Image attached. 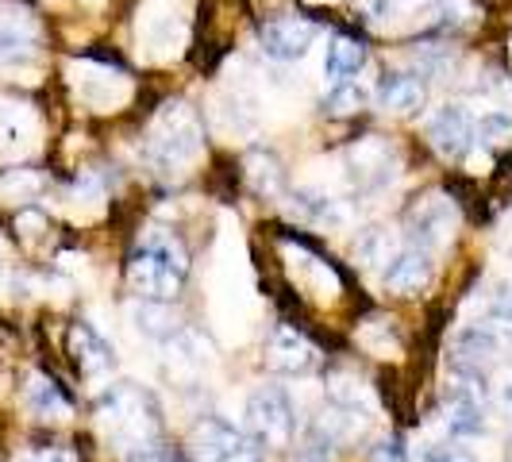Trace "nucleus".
Returning a JSON list of instances; mask_svg holds the SVG:
<instances>
[{"label":"nucleus","instance_id":"1","mask_svg":"<svg viewBox=\"0 0 512 462\" xmlns=\"http://www.w3.org/2000/svg\"><path fill=\"white\" fill-rule=\"evenodd\" d=\"M185 274H189V255L166 231L143 235L128 258V282L143 301H174Z\"/></svg>","mask_w":512,"mask_h":462},{"label":"nucleus","instance_id":"2","mask_svg":"<svg viewBox=\"0 0 512 462\" xmlns=\"http://www.w3.org/2000/svg\"><path fill=\"white\" fill-rule=\"evenodd\" d=\"M101 424L108 436L128 451H147L158 432H162V416L147 389L139 385H116L112 393H104L101 401Z\"/></svg>","mask_w":512,"mask_h":462},{"label":"nucleus","instance_id":"3","mask_svg":"<svg viewBox=\"0 0 512 462\" xmlns=\"http://www.w3.org/2000/svg\"><path fill=\"white\" fill-rule=\"evenodd\" d=\"M201 139H205V131H201L197 112L189 104L170 101L162 104V112L154 116L143 151H147L154 166L174 170V166H185V162H193L201 154Z\"/></svg>","mask_w":512,"mask_h":462},{"label":"nucleus","instance_id":"4","mask_svg":"<svg viewBox=\"0 0 512 462\" xmlns=\"http://www.w3.org/2000/svg\"><path fill=\"white\" fill-rule=\"evenodd\" d=\"M247 428H251V439L258 447H274L282 451L293 443V432H297V416H293V405L278 385H262L251 393L247 401Z\"/></svg>","mask_w":512,"mask_h":462},{"label":"nucleus","instance_id":"5","mask_svg":"<svg viewBox=\"0 0 512 462\" xmlns=\"http://www.w3.org/2000/svg\"><path fill=\"white\" fill-rule=\"evenodd\" d=\"M189 443H193V455L201 462H262L255 439L239 432L228 420H220V416H205L193 428Z\"/></svg>","mask_w":512,"mask_h":462},{"label":"nucleus","instance_id":"6","mask_svg":"<svg viewBox=\"0 0 512 462\" xmlns=\"http://www.w3.org/2000/svg\"><path fill=\"white\" fill-rule=\"evenodd\" d=\"M459 224V208L443 193H428L409 208V235L420 251H432L439 243H447Z\"/></svg>","mask_w":512,"mask_h":462},{"label":"nucleus","instance_id":"7","mask_svg":"<svg viewBox=\"0 0 512 462\" xmlns=\"http://www.w3.org/2000/svg\"><path fill=\"white\" fill-rule=\"evenodd\" d=\"M447 428L451 436H482L486 432V378L459 374V382L447 389Z\"/></svg>","mask_w":512,"mask_h":462},{"label":"nucleus","instance_id":"8","mask_svg":"<svg viewBox=\"0 0 512 462\" xmlns=\"http://www.w3.org/2000/svg\"><path fill=\"white\" fill-rule=\"evenodd\" d=\"M312 39H316V27L301 20V16H274V20H266L258 27V43H262L266 58H274V62L305 58Z\"/></svg>","mask_w":512,"mask_h":462},{"label":"nucleus","instance_id":"9","mask_svg":"<svg viewBox=\"0 0 512 462\" xmlns=\"http://www.w3.org/2000/svg\"><path fill=\"white\" fill-rule=\"evenodd\" d=\"M347 166H351V178L359 189H382L393 181V166H397V154L389 151V143L382 139H362L359 147H351L347 154Z\"/></svg>","mask_w":512,"mask_h":462},{"label":"nucleus","instance_id":"10","mask_svg":"<svg viewBox=\"0 0 512 462\" xmlns=\"http://www.w3.org/2000/svg\"><path fill=\"white\" fill-rule=\"evenodd\" d=\"M428 139L443 158H462L474 143V124H470L466 108L462 104H443L428 124Z\"/></svg>","mask_w":512,"mask_h":462},{"label":"nucleus","instance_id":"11","mask_svg":"<svg viewBox=\"0 0 512 462\" xmlns=\"http://www.w3.org/2000/svg\"><path fill=\"white\" fill-rule=\"evenodd\" d=\"M428 101V81L412 70H389L378 81V104L385 112H397V116H412L420 112Z\"/></svg>","mask_w":512,"mask_h":462},{"label":"nucleus","instance_id":"12","mask_svg":"<svg viewBox=\"0 0 512 462\" xmlns=\"http://www.w3.org/2000/svg\"><path fill=\"white\" fill-rule=\"evenodd\" d=\"M432 274H436L432 255L420 251V247H409V251H401V255L389 262V270H385V289H389L393 297H416L420 289H428Z\"/></svg>","mask_w":512,"mask_h":462},{"label":"nucleus","instance_id":"13","mask_svg":"<svg viewBox=\"0 0 512 462\" xmlns=\"http://www.w3.org/2000/svg\"><path fill=\"white\" fill-rule=\"evenodd\" d=\"M70 355H74L77 370L85 374V378H104V374H112V366H116V351H112V343L97 335L89 324H74L70 328Z\"/></svg>","mask_w":512,"mask_h":462},{"label":"nucleus","instance_id":"14","mask_svg":"<svg viewBox=\"0 0 512 462\" xmlns=\"http://www.w3.org/2000/svg\"><path fill=\"white\" fill-rule=\"evenodd\" d=\"M270 366L282 370V374L301 378V374H312V370L320 366V355H316V347H312L301 332L278 328L274 339H270Z\"/></svg>","mask_w":512,"mask_h":462},{"label":"nucleus","instance_id":"15","mask_svg":"<svg viewBox=\"0 0 512 462\" xmlns=\"http://www.w3.org/2000/svg\"><path fill=\"white\" fill-rule=\"evenodd\" d=\"M497 359V339L486 328H466L455 339V374L486 378V366Z\"/></svg>","mask_w":512,"mask_h":462},{"label":"nucleus","instance_id":"16","mask_svg":"<svg viewBox=\"0 0 512 462\" xmlns=\"http://www.w3.org/2000/svg\"><path fill=\"white\" fill-rule=\"evenodd\" d=\"M131 320H135V328L143 335L162 339V343L181 335V316L174 312L170 301H139V305L131 308Z\"/></svg>","mask_w":512,"mask_h":462},{"label":"nucleus","instance_id":"17","mask_svg":"<svg viewBox=\"0 0 512 462\" xmlns=\"http://www.w3.org/2000/svg\"><path fill=\"white\" fill-rule=\"evenodd\" d=\"M243 166H247V181H251V189H255L258 197H278V193L285 189L282 162H278L270 151L255 147V151L243 158Z\"/></svg>","mask_w":512,"mask_h":462},{"label":"nucleus","instance_id":"18","mask_svg":"<svg viewBox=\"0 0 512 462\" xmlns=\"http://www.w3.org/2000/svg\"><path fill=\"white\" fill-rule=\"evenodd\" d=\"M366 66V43L362 39H351V35H339L332 47H328V58H324V74L332 81H347L355 77Z\"/></svg>","mask_w":512,"mask_h":462},{"label":"nucleus","instance_id":"19","mask_svg":"<svg viewBox=\"0 0 512 462\" xmlns=\"http://www.w3.org/2000/svg\"><path fill=\"white\" fill-rule=\"evenodd\" d=\"M401 255L397 251V239L389 235L385 228H366L359 235V243H355V258H359L366 270H389V262Z\"/></svg>","mask_w":512,"mask_h":462},{"label":"nucleus","instance_id":"20","mask_svg":"<svg viewBox=\"0 0 512 462\" xmlns=\"http://www.w3.org/2000/svg\"><path fill=\"white\" fill-rule=\"evenodd\" d=\"M27 405H31L35 416H43V420H66L70 416V401L47 378H31V385H27Z\"/></svg>","mask_w":512,"mask_h":462},{"label":"nucleus","instance_id":"21","mask_svg":"<svg viewBox=\"0 0 512 462\" xmlns=\"http://www.w3.org/2000/svg\"><path fill=\"white\" fill-rule=\"evenodd\" d=\"M362 108H366V89L355 85V81H335L332 93L324 97V112H328V116H339V120L359 116Z\"/></svg>","mask_w":512,"mask_h":462},{"label":"nucleus","instance_id":"22","mask_svg":"<svg viewBox=\"0 0 512 462\" xmlns=\"http://www.w3.org/2000/svg\"><path fill=\"white\" fill-rule=\"evenodd\" d=\"M474 135H478L486 147H509L512 143V116L489 112V116H482V124L474 128Z\"/></svg>","mask_w":512,"mask_h":462},{"label":"nucleus","instance_id":"23","mask_svg":"<svg viewBox=\"0 0 512 462\" xmlns=\"http://www.w3.org/2000/svg\"><path fill=\"white\" fill-rule=\"evenodd\" d=\"M39 185H43V181L35 178V174H20V170H12V174H4V178H0V193H20V197H31V193H39Z\"/></svg>","mask_w":512,"mask_h":462},{"label":"nucleus","instance_id":"24","mask_svg":"<svg viewBox=\"0 0 512 462\" xmlns=\"http://www.w3.org/2000/svg\"><path fill=\"white\" fill-rule=\"evenodd\" d=\"M370 462H409L405 455V443L393 436V439H382L374 451H370Z\"/></svg>","mask_w":512,"mask_h":462},{"label":"nucleus","instance_id":"25","mask_svg":"<svg viewBox=\"0 0 512 462\" xmlns=\"http://www.w3.org/2000/svg\"><path fill=\"white\" fill-rule=\"evenodd\" d=\"M489 320L505 335H512V297H501V301L493 305V312H489Z\"/></svg>","mask_w":512,"mask_h":462},{"label":"nucleus","instance_id":"26","mask_svg":"<svg viewBox=\"0 0 512 462\" xmlns=\"http://www.w3.org/2000/svg\"><path fill=\"white\" fill-rule=\"evenodd\" d=\"M424 462H478L466 447H439V451H432Z\"/></svg>","mask_w":512,"mask_h":462},{"label":"nucleus","instance_id":"27","mask_svg":"<svg viewBox=\"0 0 512 462\" xmlns=\"http://www.w3.org/2000/svg\"><path fill=\"white\" fill-rule=\"evenodd\" d=\"M43 224H47V220H43V212H39V208H27V212H20V220H16V228L24 231V235H35Z\"/></svg>","mask_w":512,"mask_h":462},{"label":"nucleus","instance_id":"28","mask_svg":"<svg viewBox=\"0 0 512 462\" xmlns=\"http://www.w3.org/2000/svg\"><path fill=\"white\" fill-rule=\"evenodd\" d=\"M31 462H77V455L66 447H47V451H35Z\"/></svg>","mask_w":512,"mask_h":462},{"label":"nucleus","instance_id":"29","mask_svg":"<svg viewBox=\"0 0 512 462\" xmlns=\"http://www.w3.org/2000/svg\"><path fill=\"white\" fill-rule=\"evenodd\" d=\"M505 405L512 409V382H509V389H505Z\"/></svg>","mask_w":512,"mask_h":462},{"label":"nucleus","instance_id":"30","mask_svg":"<svg viewBox=\"0 0 512 462\" xmlns=\"http://www.w3.org/2000/svg\"><path fill=\"white\" fill-rule=\"evenodd\" d=\"M505 462H512V439H509V451H505Z\"/></svg>","mask_w":512,"mask_h":462}]
</instances>
